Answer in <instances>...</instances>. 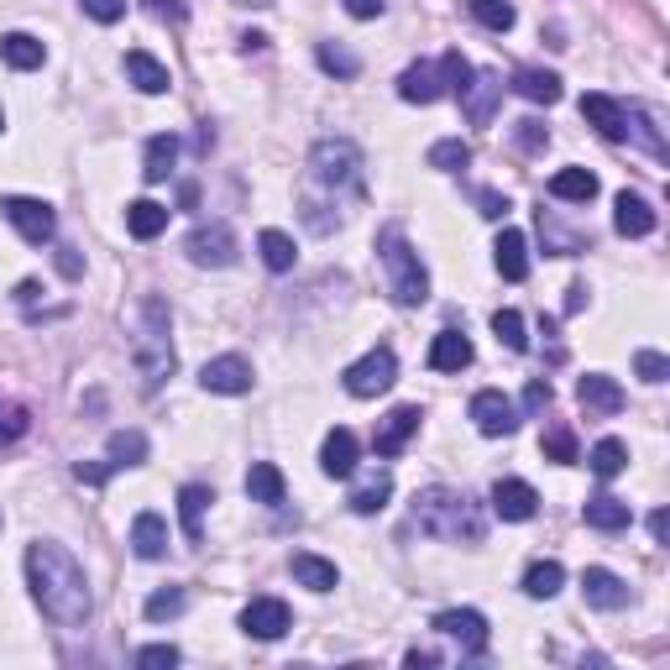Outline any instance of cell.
Instances as JSON below:
<instances>
[{
  "mask_svg": "<svg viewBox=\"0 0 670 670\" xmlns=\"http://www.w3.org/2000/svg\"><path fill=\"white\" fill-rule=\"evenodd\" d=\"M27 587L38 597V608L59 624V629H80L95 597H90V576L59 540H32L27 545Z\"/></svg>",
  "mask_w": 670,
  "mask_h": 670,
  "instance_id": "6da1fadb",
  "label": "cell"
},
{
  "mask_svg": "<svg viewBox=\"0 0 670 670\" xmlns=\"http://www.w3.org/2000/svg\"><path fill=\"white\" fill-rule=\"evenodd\" d=\"M415 524H419V534L446 540V545H482L488 513H482L477 498L456 493V488H425L415 498Z\"/></svg>",
  "mask_w": 670,
  "mask_h": 670,
  "instance_id": "7a4b0ae2",
  "label": "cell"
},
{
  "mask_svg": "<svg viewBox=\"0 0 670 670\" xmlns=\"http://www.w3.org/2000/svg\"><path fill=\"white\" fill-rule=\"evenodd\" d=\"M377 252H383V268H388V294H394L404 310H419V304L430 299V273H425L419 252L404 241V231H398V226L377 237Z\"/></svg>",
  "mask_w": 670,
  "mask_h": 670,
  "instance_id": "3957f363",
  "label": "cell"
},
{
  "mask_svg": "<svg viewBox=\"0 0 670 670\" xmlns=\"http://www.w3.org/2000/svg\"><path fill=\"white\" fill-rule=\"evenodd\" d=\"M137 373H142V383H147V394L163 388V377L174 373V346H168V310H163V299H147V304H142Z\"/></svg>",
  "mask_w": 670,
  "mask_h": 670,
  "instance_id": "277c9868",
  "label": "cell"
},
{
  "mask_svg": "<svg viewBox=\"0 0 670 670\" xmlns=\"http://www.w3.org/2000/svg\"><path fill=\"white\" fill-rule=\"evenodd\" d=\"M310 178L331 195H356L362 189V147L346 137H325L310 153Z\"/></svg>",
  "mask_w": 670,
  "mask_h": 670,
  "instance_id": "5b68a950",
  "label": "cell"
},
{
  "mask_svg": "<svg viewBox=\"0 0 670 670\" xmlns=\"http://www.w3.org/2000/svg\"><path fill=\"white\" fill-rule=\"evenodd\" d=\"M0 216L11 220V226H17V237L32 241V247L53 241V231H59V216H53V205H48V199L6 195V199H0Z\"/></svg>",
  "mask_w": 670,
  "mask_h": 670,
  "instance_id": "8992f818",
  "label": "cell"
},
{
  "mask_svg": "<svg viewBox=\"0 0 670 670\" xmlns=\"http://www.w3.org/2000/svg\"><path fill=\"white\" fill-rule=\"evenodd\" d=\"M394 377H398V362L388 346H377V352H367L362 362H352L346 373H341V383H346V394L352 398H377V394H388L394 388Z\"/></svg>",
  "mask_w": 670,
  "mask_h": 670,
  "instance_id": "52a82bcc",
  "label": "cell"
},
{
  "mask_svg": "<svg viewBox=\"0 0 670 670\" xmlns=\"http://www.w3.org/2000/svg\"><path fill=\"white\" fill-rule=\"evenodd\" d=\"M184 252L195 268H231L237 262V231L226 220H210V226H195L184 237Z\"/></svg>",
  "mask_w": 670,
  "mask_h": 670,
  "instance_id": "ba28073f",
  "label": "cell"
},
{
  "mask_svg": "<svg viewBox=\"0 0 670 670\" xmlns=\"http://www.w3.org/2000/svg\"><path fill=\"white\" fill-rule=\"evenodd\" d=\"M199 388L205 394H226V398H237V394H252V362L247 356H216V362H205L199 367Z\"/></svg>",
  "mask_w": 670,
  "mask_h": 670,
  "instance_id": "9c48e42d",
  "label": "cell"
},
{
  "mask_svg": "<svg viewBox=\"0 0 670 670\" xmlns=\"http://www.w3.org/2000/svg\"><path fill=\"white\" fill-rule=\"evenodd\" d=\"M289 629H294V613L283 597H252L241 608V634H252V639H283Z\"/></svg>",
  "mask_w": 670,
  "mask_h": 670,
  "instance_id": "30bf717a",
  "label": "cell"
},
{
  "mask_svg": "<svg viewBox=\"0 0 670 670\" xmlns=\"http://www.w3.org/2000/svg\"><path fill=\"white\" fill-rule=\"evenodd\" d=\"M435 634H446L461 645V655H482L488 650V618L477 608H446L435 613Z\"/></svg>",
  "mask_w": 670,
  "mask_h": 670,
  "instance_id": "8fae6325",
  "label": "cell"
},
{
  "mask_svg": "<svg viewBox=\"0 0 670 670\" xmlns=\"http://www.w3.org/2000/svg\"><path fill=\"white\" fill-rule=\"evenodd\" d=\"M493 513L498 519H509V524H524L540 513V493H534L530 482H519V477H498L493 482Z\"/></svg>",
  "mask_w": 670,
  "mask_h": 670,
  "instance_id": "7c38bea8",
  "label": "cell"
},
{
  "mask_svg": "<svg viewBox=\"0 0 670 670\" xmlns=\"http://www.w3.org/2000/svg\"><path fill=\"white\" fill-rule=\"evenodd\" d=\"M472 425L482 435H513L519 430V409H513V398H503L498 388H482L472 398Z\"/></svg>",
  "mask_w": 670,
  "mask_h": 670,
  "instance_id": "4fadbf2b",
  "label": "cell"
},
{
  "mask_svg": "<svg viewBox=\"0 0 670 670\" xmlns=\"http://www.w3.org/2000/svg\"><path fill=\"white\" fill-rule=\"evenodd\" d=\"M582 597H587L592 608L618 613V608H629V582L613 576L608 566H587V572H582Z\"/></svg>",
  "mask_w": 670,
  "mask_h": 670,
  "instance_id": "5bb4252c",
  "label": "cell"
},
{
  "mask_svg": "<svg viewBox=\"0 0 670 670\" xmlns=\"http://www.w3.org/2000/svg\"><path fill=\"white\" fill-rule=\"evenodd\" d=\"M582 116L608 142H629V105H618L613 95H582Z\"/></svg>",
  "mask_w": 670,
  "mask_h": 670,
  "instance_id": "9a60e30c",
  "label": "cell"
},
{
  "mask_svg": "<svg viewBox=\"0 0 670 670\" xmlns=\"http://www.w3.org/2000/svg\"><path fill=\"white\" fill-rule=\"evenodd\" d=\"M419 409L415 404H404V409H394V415L383 419V425H377V435H373V446H377V456H398L404 451V446H409V440H415L419 435Z\"/></svg>",
  "mask_w": 670,
  "mask_h": 670,
  "instance_id": "2e32d148",
  "label": "cell"
},
{
  "mask_svg": "<svg viewBox=\"0 0 670 670\" xmlns=\"http://www.w3.org/2000/svg\"><path fill=\"white\" fill-rule=\"evenodd\" d=\"M398 95L409 100V105H435V100L446 95V84H440V63H409V69L398 74Z\"/></svg>",
  "mask_w": 670,
  "mask_h": 670,
  "instance_id": "e0dca14e",
  "label": "cell"
},
{
  "mask_svg": "<svg viewBox=\"0 0 670 670\" xmlns=\"http://www.w3.org/2000/svg\"><path fill=\"white\" fill-rule=\"evenodd\" d=\"M576 398H582L587 415H618V409H624V388H618L608 373H587L576 383Z\"/></svg>",
  "mask_w": 670,
  "mask_h": 670,
  "instance_id": "ac0fdd59",
  "label": "cell"
},
{
  "mask_svg": "<svg viewBox=\"0 0 670 670\" xmlns=\"http://www.w3.org/2000/svg\"><path fill=\"white\" fill-rule=\"evenodd\" d=\"M493 257H498V273L509 278V283H524V278H530V241H524V231L503 226V231H498Z\"/></svg>",
  "mask_w": 670,
  "mask_h": 670,
  "instance_id": "d6986e66",
  "label": "cell"
},
{
  "mask_svg": "<svg viewBox=\"0 0 670 670\" xmlns=\"http://www.w3.org/2000/svg\"><path fill=\"white\" fill-rule=\"evenodd\" d=\"M582 519H587V530H603V534H618V530H629L634 524V513L624 498H613V493H597L582 503Z\"/></svg>",
  "mask_w": 670,
  "mask_h": 670,
  "instance_id": "ffe728a7",
  "label": "cell"
},
{
  "mask_svg": "<svg viewBox=\"0 0 670 670\" xmlns=\"http://www.w3.org/2000/svg\"><path fill=\"white\" fill-rule=\"evenodd\" d=\"M320 472L335 477V482H346V477L356 472V435L352 430L325 435V446H320Z\"/></svg>",
  "mask_w": 670,
  "mask_h": 670,
  "instance_id": "44dd1931",
  "label": "cell"
},
{
  "mask_svg": "<svg viewBox=\"0 0 670 670\" xmlns=\"http://www.w3.org/2000/svg\"><path fill=\"white\" fill-rule=\"evenodd\" d=\"M613 226H618V237H650L655 231V210H650V199H639V195H624L613 199Z\"/></svg>",
  "mask_w": 670,
  "mask_h": 670,
  "instance_id": "7402d4cb",
  "label": "cell"
},
{
  "mask_svg": "<svg viewBox=\"0 0 670 670\" xmlns=\"http://www.w3.org/2000/svg\"><path fill=\"white\" fill-rule=\"evenodd\" d=\"M210 503H216V498H210V488H199V482L178 488V524H184V540H189V545L205 540V509H210Z\"/></svg>",
  "mask_w": 670,
  "mask_h": 670,
  "instance_id": "603a6c76",
  "label": "cell"
},
{
  "mask_svg": "<svg viewBox=\"0 0 670 670\" xmlns=\"http://www.w3.org/2000/svg\"><path fill=\"white\" fill-rule=\"evenodd\" d=\"M430 367L435 373H461V367H472V341L461 331H440L430 341Z\"/></svg>",
  "mask_w": 670,
  "mask_h": 670,
  "instance_id": "cb8c5ba5",
  "label": "cell"
},
{
  "mask_svg": "<svg viewBox=\"0 0 670 670\" xmlns=\"http://www.w3.org/2000/svg\"><path fill=\"white\" fill-rule=\"evenodd\" d=\"M498 95H503V80H498V74H472V84L461 90V105H467V116H472L477 126H488Z\"/></svg>",
  "mask_w": 670,
  "mask_h": 670,
  "instance_id": "d4e9b609",
  "label": "cell"
},
{
  "mask_svg": "<svg viewBox=\"0 0 670 670\" xmlns=\"http://www.w3.org/2000/svg\"><path fill=\"white\" fill-rule=\"evenodd\" d=\"M126 80L137 84L142 95H168V69H163L158 59H153V53H142V48H132V53H126Z\"/></svg>",
  "mask_w": 670,
  "mask_h": 670,
  "instance_id": "484cf974",
  "label": "cell"
},
{
  "mask_svg": "<svg viewBox=\"0 0 670 670\" xmlns=\"http://www.w3.org/2000/svg\"><path fill=\"white\" fill-rule=\"evenodd\" d=\"M289 566H294V582H299V587H310V592H335V587H341V572H335V561H325V555L299 551Z\"/></svg>",
  "mask_w": 670,
  "mask_h": 670,
  "instance_id": "4316f807",
  "label": "cell"
},
{
  "mask_svg": "<svg viewBox=\"0 0 670 670\" xmlns=\"http://www.w3.org/2000/svg\"><path fill=\"white\" fill-rule=\"evenodd\" d=\"M132 551L142 561H163L168 555V524H163L158 513H137L132 519Z\"/></svg>",
  "mask_w": 670,
  "mask_h": 670,
  "instance_id": "83f0119b",
  "label": "cell"
},
{
  "mask_svg": "<svg viewBox=\"0 0 670 670\" xmlns=\"http://www.w3.org/2000/svg\"><path fill=\"white\" fill-rule=\"evenodd\" d=\"M126 231L137 241H153L168 231V205H158V199H137V205H126Z\"/></svg>",
  "mask_w": 670,
  "mask_h": 670,
  "instance_id": "f1b7e54d",
  "label": "cell"
},
{
  "mask_svg": "<svg viewBox=\"0 0 670 670\" xmlns=\"http://www.w3.org/2000/svg\"><path fill=\"white\" fill-rule=\"evenodd\" d=\"M551 195L561 205H587V199H597V174H587V168H561L551 178Z\"/></svg>",
  "mask_w": 670,
  "mask_h": 670,
  "instance_id": "f546056e",
  "label": "cell"
},
{
  "mask_svg": "<svg viewBox=\"0 0 670 670\" xmlns=\"http://www.w3.org/2000/svg\"><path fill=\"white\" fill-rule=\"evenodd\" d=\"M174 163H178V137H174V132H158V137L147 142V158H142V178H147V184H163V178L174 174Z\"/></svg>",
  "mask_w": 670,
  "mask_h": 670,
  "instance_id": "4dcf8cb0",
  "label": "cell"
},
{
  "mask_svg": "<svg viewBox=\"0 0 670 670\" xmlns=\"http://www.w3.org/2000/svg\"><path fill=\"white\" fill-rule=\"evenodd\" d=\"M42 59H48V48H42L38 38H27V32H6L0 38V63H11V69H42Z\"/></svg>",
  "mask_w": 670,
  "mask_h": 670,
  "instance_id": "1f68e13d",
  "label": "cell"
},
{
  "mask_svg": "<svg viewBox=\"0 0 670 670\" xmlns=\"http://www.w3.org/2000/svg\"><path fill=\"white\" fill-rule=\"evenodd\" d=\"M513 95L534 100V105H555L561 100V80H555L551 69H519L513 74Z\"/></svg>",
  "mask_w": 670,
  "mask_h": 670,
  "instance_id": "d6a6232c",
  "label": "cell"
},
{
  "mask_svg": "<svg viewBox=\"0 0 670 670\" xmlns=\"http://www.w3.org/2000/svg\"><path fill=\"white\" fill-rule=\"evenodd\" d=\"M247 493H252V503H283V472H278L273 461H252V472H247Z\"/></svg>",
  "mask_w": 670,
  "mask_h": 670,
  "instance_id": "836d02e7",
  "label": "cell"
},
{
  "mask_svg": "<svg viewBox=\"0 0 670 670\" xmlns=\"http://www.w3.org/2000/svg\"><path fill=\"white\" fill-rule=\"evenodd\" d=\"M105 451H111V467H142L147 461V435L142 430H116L111 440H105Z\"/></svg>",
  "mask_w": 670,
  "mask_h": 670,
  "instance_id": "e575fe53",
  "label": "cell"
},
{
  "mask_svg": "<svg viewBox=\"0 0 670 670\" xmlns=\"http://www.w3.org/2000/svg\"><path fill=\"white\" fill-rule=\"evenodd\" d=\"M561 587H566V566H561V561H534L530 572H524V592H530V597H540V603H545V597H555Z\"/></svg>",
  "mask_w": 670,
  "mask_h": 670,
  "instance_id": "d590c367",
  "label": "cell"
},
{
  "mask_svg": "<svg viewBox=\"0 0 670 670\" xmlns=\"http://www.w3.org/2000/svg\"><path fill=\"white\" fill-rule=\"evenodd\" d=\"M587 467H592L597 477H603V482H608V477H618L624 467H629V446H624V440H613V435H608V440H597V446L587 451Z\"/></svg>",
  "mask_w": 670,
  "mask_h": 670,
  "instance_id": "8d00e7d4",
  "label": "cell"
},
{
  "mask_svg": "<svg viewBox=\"0 0 670 670\" xmlns=\"http://www.w3.org/2000/svg\"><path fill=\"white\" fill-rule=\"evenodd\" d=\"M257 252H262V262H268L273 273H289V268H294V237H289V231H262V237H257Z\"/></svg>",
  "mask_w": 670,
  "mask_h": 670,
  "instance_id": "74e56055",
  "label": "cell"
},
{
  "mask_svg": "<svg viewBox=\"0 0 670 670\" xmlns=\"http://www.w3.org/2000/svg\"><path fill=\"white\" fill-rule=\"evenodd\" d=\"M388 498H394V482H388V472H377V482H367V488H356L352 493V513L373 519V513L388 509Z\"/></svg>",
  "mask_w": 670,
  "mask_h": 670,
  "instance_id": "f35d334b",
  "label": "cell"
},
{
  "mask_svg": "<svg viewBox=\"0 0 670 670\" xmlns=\"http://www.w3.org/2000/svg\"><path fill=\"white\" fill-rule=\"evenodd\" d=\"M189 608V592L184 587H163V592H153V597H147V624H168V618H178V613Z\"/></svg>",
  "mask_w": 670,
  "mask_h": 670,
  "instance_id": "ab89813d",
  "label": "cell"
},
{
  "mask_svg": "<svg viewBox=\"0 0 670 670\" xmlns=\"http://www.w3.org/2000/svg\"><path fill=\"white\" fill-rule=\"evenodd\" d=\"M472 163V147L461 137H446V142H435L430 147V168H440V174H461Z\"/></svg>",
  "mask_w": 670,
  "mask_h": 670,
  "instance_id": "60d3db41",
  "label": "cell"
},
{
  "mask_svg": "<svg viewBox=\"0 0 670 670\" xmlns=\"http://www.w3.org/2000/svg\"><path fill=\"white\" fill-rule=\"evenodd\" d=\"M472 6V17L488 27V32H509L513 21H519V11H513V0H467Z\"/></svg>",
  "mask_w": 670,
  "mask_h": 670,
  "instance_id": "b9f144b4",
  "label": "cell"
},
{
  "mask_svg": "<svg viewBox=\"0 0 670 670\" xmlns=\"http://www.w3.org/2000/svg\"><path fill=\"white\" fill-rule=\"evenodd\" d=\"M493 335L509 346V352H530V335H524V315H519V310H498Z\"/></svg>",
  "mask_w": 670,
  "mask_h": 670,
  "instance_id": "7bdbcfd3",
  "label": "cell"
},
{
  "mask_svg": "<svg viewBox=\"0 0 670 670\" xmlns=\"http://www.w3.org/2000/svg\"><path fill=\"white\" fill-rule=\"evenodd\" d=\"M320 69L325 74H335V80H356L362 74V63H356V53H346V48H335V42H320Z\"/></svg>",
  "mask_w": 670,
  "mask_h": 670,
  "instance_id": "ee69618b",
  "label": "cell"
},
{
  "mask_svg": "<svg viewBox=\"0 0 670 670\" xmlns=\"http://www.w3.org/2000/svg\"><path fill=\"white\" fill-rule=\"evenodd\" d=\"M472 63L461 59V53H446V59H440V84H446V95H461V90H467V84H472Z\"/></svg>",
  "mask_w": 670,
  "mask_h": 670,
  "instance_id": "f6af8a7d",
  "label": "cell"
},
{
  "mask_svg": "<svg viewBox=\"0 0 670 670\" xmlns=\"http://www.w3.org/2000/svg\"><path fill=\"white\" fill-rule=\"evenodd\" d=\"M545 461L572 467V461H576V435L572 430H551V435H545Z\"/></svg>",
  "mask_w": 670,
  "mask_h": 670,
  "instance_id": "bcb514c9",
  "label": "cell"
},
{
  "mask_svg": "<svg viewBox=\"0 0 670 670\" xmlns=\"http://www.w3.org/2000/svg\"><path fill=\"white\" fill-rule=\"evenodd\" d=\"M634 373L645 377V383H666V377H670V362H666L660 352H639V356H634Z\"/></svg>",
  "mask_w": 670,
  "mask_h": 670,
  "instance_id": "7dc6e473",
  "label": "cell"
},
{
  "mask_svg": "<svg viewBox=\"0 0 670 670\" xmlns=\"http://www.w3.org/2000/svg\"><path fill=\"white\" fill-rule=\"evenodd\" d=\"M84 6V17H95L100 27H111V21L126 17V0H80Z\"/></svg>",
  "mask_w": 670,
  "mask_h": 670,
  "instance_id": "c3c4849f",
  "label": "cell"
},
{
  "mask_svg": "<svg viewBox=\"0 0 670 670\" xmlns=\"http://www.w3.org/2000/svg\"><path fill=\"white\" fill-rule=\"evenodd\" d=\"M137 666H142V670L178 666V650H174V645H147V650H137Z\"/></svg>",
  "mask_w": 670,
  "mask_h": 670,
  "instance_id": "681fc988",
  "label": "cell"
},
{
  "mask_svg": "<svg viewBox=\"0 0 670 670\" xmlns=\"http://www.w3.org/2000/svg\"><path fill=\"white\" fill-rule=\"evenodd\" d=\"M545 142H551V132H545L540 121H519V147H524V153H540Z\"/></svg>",
  "mask_w": 670,
  "mask_h": 670,
  "instance_id": "f907efd6",
  "label": "cell"
},
{
  "mask_svg": "<svg viewBox=\"0 0 670 670\" xmlns=\"http://www.w3.org/2000/svg\"><path fill=\"white\" fill-rule=\"evenodd\" d=\"M111 472H116L111 461H80V467H74V477H80L84 488H100V482H105Z\"/></svg>",
  "mask_w": 670,
  "mask_h": 670,
  "instance_id": "816d5d0a",
  "label": "cell"
},
{
  "mask_svg": "<svg viewBox=\"0 0 670 670\" xmlns=\"http://www.w3.org/2000/svg\"><path fill=\"white\" fill-rule=\"evenodd\" d=\"M477 205H482V216H488V220H503V216H509V199L498 195V189H477Z\"/></svg>",
  "mask_w": 670,
  "mask_h": 670,
  "instance_id": "f5cc1de1",
  "label": "cell"
},
{
  "mask_svg": "<svg viewBox=\"0 0 670 670\" xmlns=\"http://www.w3.org/2000/svg\"><path fill=\"white\" fill-rule=\"evenodd\" d=\"M545 404H551V383H545V377H534L530 388H524V409H530V415H540Z\"/></svg>",
  "mask_w": 670,
  "mask_h": 670,
  "instance_id": "db71d44e",
  "label": "cell"
},
{
  "mask_svg": "<svg viewBox=\"0 0 670 670\" xmlns=\"http://www.w3.org/2000/svg\"><path fill=\"white\" fill-rule=\"evenodd\" d=\"M27 430V415L21 409H0V440H17Z\"/></svg>",
  "mask_w": 670,
  "mask_h": 670,
  "instance_id": "11a10c76",
  "label": "cell"
},
{
  "mask_svg": "<svg viewBox=\"0 0 670 670\" xmlns=\"http://www.w3.org/2000/svg\"><path fill=\"white\" fill-rule=\"evenodd\" d=\"M147 11L163 17V21H184V17H189V11H184V0H147Z\"/></svg>",
  "mask_w": 670,
  "mask_h": 670,
  "instance_id": "9f6ffc18",
  "label": "cell"
},
{
  "mask_svg": "<svg viewBox=\"0 0 670 670\" xmlns=\"http://www.w3.org/2000/svg\"><path fill=\"white\" fill-rule=\"evenodd\" d=\"M346 11L356 21H373V17H383V0H346Z\"/></svg>",
  "mask_w": 670,
  "mask_h": 670,
  "instance_id": "6f0895ef",
  "label": "cell"
},
{
  "mask_svg": "<svg viewBox=\"0 0 670 670\" xmlns=\"http://www.w3.org/2000/svg\"><path fill=\"white\" fill-rule=\"evenodd\" d=\"M650 534H655V545H666V540H670V513L666 509L650 513Z\"/></svg>",
  "mask_w": 670,
  "mask_h": 670,
  "instance_id": "680465c9",
  "label": "cell"
},
{
  "mask_svg": "<svg viewBox=\"0 0 670 670\" xmlns=\"http://www.w3.org/2000/svg\"><path fill=\"white\" fill-rule=\"evenodd\" d=\"M59 273H63V278H80V273H84V262L74 257V247H63V252H59Z\"/></svg>",
  "mask_w": 670,
  "mask_h": 670,
  "instance_id": "91938a15",
  "label": "cell"
},
{
  "mask_svg": "<svg viewBox=\"0 0 670 670\" xmlns=\"http://www.w3.org/2000/svg\"><path fill=\"white\" fill-rule=\"evenodd\" d=\"M241 48H247V53H262V48H268V38H262V32H247V38H241Z\"/></svg>",
  "mask_w": 670,
  "mask_h": 670,
  "instance_id": "94428289",
  "label": "cell"
},
{
  "mask_svg": "<svg viewBox=\"0 0 670 670\" xmlns=\"http://www.w3.org/2000/svg\"><path fill=\"white\" fill-rule=\"evenodd\" d=\"M582 304H587V289H582V283H572V299H566V310H572V315H576Z\"/></svg>",
  "mask_w": 670,
  "mask_h": 670,
  "instance_id": "6125c7cd",
  "label": "cell"
},
{
  "mask_svg": "<svg viewBox=\"0 0 670 670\" xmlns=\"http://www.w3.org/2000/svg\"><path fill=\"white\" fill-rule=\"evenodd\" d=\"M42 294V289H38V283H32V278H27V283H21V289H17V299H21V304H32V299H38Z\"/></svg>",
  "mask_w": 670,
  "mask_h": 670,
  "instance_id": "be15d7a7",
  "label": "cell"
},
{
  "mask_svg": "<svg viewBox=\"0 0 670 670\" xmlns=\"http://www.w3.org/2000/svg\"><path fill=\"white\" fill-rule=\"evenodd\" d=\"M237 6H252V11H262V6H273V0H237Z\"/></svg>",
  "mask_w": 670,
  "mask_h": 670,
  "instance_id": "e7e4bbea",
  "label": "cell"
},
{
  "mask_svg": "<svg viewBox=\"0 0 670 670\" xmlns=\"http://www.w3.org/2000/svg\"><path fill=\"white\" fill-rule=\"evenodd\" d=\"M0 126H6V116H0Z\"/></svg>",
  "mask_w": 670,
  "mask_h": 670,
  "instance_id": "03108f58",
  "label": "cell"
}]
</instances>
